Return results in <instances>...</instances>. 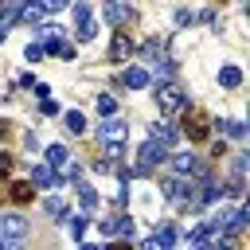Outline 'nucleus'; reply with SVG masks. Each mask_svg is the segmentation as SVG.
Returning <instances> with one entry per match:
<instances>
[{"label": "nucleus", "instance_id": "obj_3", "mask_svg": "<svg viewBox=\"0 0 250 250\" xmlns=\"http://www.w3.org/2000/svg\"><path fill=\"white\" fill-rule=\"evenodd\" d=\"M27 219L23 215H0V242H20L27 234Z\"/></svg>", "mask_w": 250, "mask_h": 250}, {"label": "nucleus", "instance_id": "obj_6", "mask_svg": "<svg viewBox=\"0 0 250 250\" xmlns=\"http://www.w3.org/2000/svg\"><path fill=\"white\" fill-rule=\"evenodd\" d=\"M102 137L109 141V148H117V145H125L129 125H125V121H105V125H102Z\"/></svg>", "mask_w": 250, "mask_h": 250}, {"label": "nucleus", "instance_id": "obj_16", "mask_svg": "<svg viewBox=\"0 0 250 250\" xmlns=\"http://www.w3.org/2000/svg\"><path fill=\"white\" fill-rule=\"evenodd\" d=\"M20 20H23V23H35V20H43V4H27V8H20Z\"/></svg>", "mask_w": 250, "mask_h": 250}, {"label": "nucleus", "instance_id": "obj_18", "mask_svg": "<svg viewBox=\"0 0 250 250\" xmlns=\"http://www.w3.org/2000/svg\"><path fill=\"white\" fill-rule=\"evenodd\" d=\"M98 109H102V113H113V109H117V98L102 94V98H98Z\"/></svg>", "mask_w": 250, "mask_h": 250}, {"label": "nucleus", "instance_id": "obj_17", "mask_svg": "<svg viewBox=\"0 0 250 250\" xmlns=\"http://www.w3.org/2000/svg\"><path fill=\"white\" fill-rule=\"evenodd\" d=\"M66 129H70V133H82V129H86V117H82L78 109H70V113H66Z\"/></svg>", "mask_w": 250, "mask_h": 250}, {"label": "nucleus", "instance_id": "obj_2", "mask_svg": "<svg viewBox=\"0 0 250 250\" xmlns=\"http://www.w3.org/2000/svg\"><path fill=\"white\" fill-rule=\"evenodd\" d=\"M156 105H160V113H180L184 109V90L176 82H160L156 86Z\"/></svg>", "mask_w": 250, "mask_h": 250}, {"label": "nucleus", "instance_id": "obj_1", "mask_svg": "<svg viewBox=\"0 0 250 250\" xmlns=\"http://www.w3.org/2000/svg\"><path fill=\"white\" fill-rule=\"evenodd\" d=\"M180 129L191 145H203V141H211V113L199 109V105H184L180 109Z\"/></svg>", "mask_w": 250, "mask_h": 250}, {"label": "nucleus", "instance_id": "obj_9", "mask_svg": "<svg viewBox=\"0 0 250 250\" xmlns=\"http://www.w3.org/2000/svg\"><path fill=\"white\" fill-rule=\"evenodd\" d=\"M102 230H105V234H125V238H129L133 223H129V215H113V219H105V223H102Z\"/></svg>", "mask_w": 250, "mask_h": 250}, {"label": "nucleus", "instance_id": "obj_22", "mask_svg": "<svg viewBox=\"0 0 250 250\" xmlns=\"http://www.w3.org/2000/svg\"><path fill=\"white\" fill-rule=\"evenodd\" d=\"M8 172H12V156H8V152H0V180H4Z\"/></svg>", "mask_w": 250, "mask_h": 250}, {"label": "nucleus", "instance_id": "obj_14", "mask_svg": "<svg viewBox=\"0 0 250 250\" xmlns=\"http://www.w3.org/2000/svg\"><path fill=\"white\" fill-rule=\"evenodd\" d=\"M219 82H223L227 90H234V86H242V70H238V66H223V70H219Z\"/></svg>", "mask_w": 250, "mask_h": 250}, {"label": "nucleus", "instance_id": "obj_8", "mask_svg": "<svg viewBox=\"0 0 250 250\" xmlns=\"http://www.w3.org/2000/svg\"><path fill=\"white\" fill-rule=\"evenodd\" d=\"M129 55H133V39H129L125 31H117V35H113V47H109V59L121 62V59H129Z\"/></svg>", "mask_w": 250, "mask_h": 250}, {"label": "nucleus", "instance_id": "obj_11", "mask_svg": "<svg viewBox=\"0 0 250 250\" xmlns=\"http://www.w3.org/2000/svg\"><path fill=\"white\" fill-rule=\"evenodd\" d=\"M148 141H152V145H160V148H168V145L176 141V129H172V125H152Z\"/></svg>", "mask_w": 250, "mask_h": 250}, {"label": "nucleus", "instance_id": "obj_26", "mask_svg": "<svg viewBox=\"0 0 250 250\" xmlns=\"http://www.w3.org/2000/svg\"><path fill=\"white\" fill-rule=\"evenodd\" d=\"M16 246H20V242H0V250H16Z\"/></svg>", "mask_w": 250, "mask_h": 250}, {"label": "nucleus", "instance_id": "obj_10", "mask_svg": "<svg viewBox=\"0 0 250 250\" xmlns=\"http://www.w3.org/2000/svg\"><path fill=\"white\" fill-rule=\"evenodd\" d=\"M148 82H152V78H148V70H145V66H129V70H125V86H133V90H145Z\"/></svg>", "mask_w": 250, "mask_h": 250}, {"label": "nucleus", "instance_id": "obj_20", "mask_svg": "<svg viewBox=\"0 0 250 250\" xmlns=\"http://www.w3.org/2000/svg\"><path fill=\"white\" fill-rule=\"evenodd\" d=\"M39 59H43V43H31L27 47V62H39Z\"/></svg>", "mask_w": 250, "mask_h": 250}, {"label": "nucleus", "instance_id": "obj_13", "mask_svg": "<svg viewBox=\"0 0 250 250\" xmlns=\"http://www.w3.org/2000/svg\"><path fill=\"white\" fill-rule=\"evenodd\" d=\"M43 51H51V55H59V59H74V43H66V39H47V47Z\"/></svg>", "mask_w": 250, "mask_h": 250}, {"label": "nucleus", "instance_id": "obj_4", "mask_svg": "<svg viewBox=\"0 0 250 250\" xmlns=\"http://www.w3.org/2000/svg\"><path fill=\"white\" fill-rule=\"evenodd\" d=\"M47 168H51V172H66V176L78 172L74 160H70V152H66L62 145H51V148H47Z\"/></svg>", "mask_w": 250, "mask_h": 250}, {"label": "nucleus", "instance_id": "obj_15", "mask_svg": "<svg viewBox=\"0 0 250 250\" xmlns=\"http://www.w3.org/2000/svg\"><path fill=\"white\" fill-rule=\"evenodd\" d=\"M51 180H55V172H51L47 164H35V168H31V180H27V184H39V188H47Z\"/></svg>", "mask_w": 250, "mask_h": 250}, {"label": "nucleus", "instance_id": "obj_23", "mask_svg": "<svg viewBox=\"0 0 250 250\" xmlns=\"http://www.w3.org/2000/svg\"><path fill=\"white\" fill-rule=\"evenodd\" d=\"M70 230H74V234H82V230H86V219H82V215H74V219H70Z\"/></svg>", "mask_w": 250, "mask_h": 250}, {"label": "nucleus", "instance_id": "obj_12", "mask_svg": "<svg viewBox=\"0 0 250 250\" xmlns=\"http://www.w3.org/2000/svg\"><path fill=\"white\" fill-rule=\"evenodd\" d=\"M105 16H109L121 31H125V23H133V8H121V4H109V8H105Z\"/></svg>", "mask_w": 250, "mask_h": 250}, {"label": "nucleus", "instance_id": "obj_7", "mask_svg": "<svg viewBox=\"0 0 250 250\" xmlns=\"http://www.w3.org/2000/svg\"><path fill=\"white\" fill-rule=\"evenodd\" d=\"M8 199L20 203V207H27V203L35 199V188H31L27 180H16V184H8Z\"/></svg>", "mask_w": 250, "mask_h": 250}, {"label": "nucleus", "instance_id": "obj_19", "mask_svg": "<svg viewBox=\"0 0 250 250\" xmlns=\"http://www.w3.org/2000/svg\"><path fill=\"white\" fill-rule=\"evenodd\" d=\"M47 211H51V215H62V211H66V203H62L59 195H51V199H47Z\"/></svg>", "mask_w": 250, "mask_h": 250}, {"label": "nucleus", "instance_id": "obj_5", "mask_svg": "<svg viewBox=\"0 0 250 250\" xmlns=\"http://www.w3.org/2000/svg\"><path fill=\"white\" fill-rule=\"evenodd\" d=\"M160 160H164V148L148 141V145L141 148V160H137V168H133V172H137V176H148V172H152V164H160Z\"/></svg>", "mask_w": 250, "mask_h": 250}, {"label": "nucleus", "instance_id": "obj_27", "mask_svg": "<svg viewBox=\"0 0 250 250\" xmlns=\"http://www.w3.org/2000/svg\"><path fill=\"white\" fill-rule=\"evenodd\" d=\"M4 195H8V184H4V180H0V199H4Z\"/></svg>", "mask_w": 250, "mask_h": 250}, {"label": "nucleus", "instance_id": "obj_25", "mask_svg": "<svg viewBox=\"0 0 250 250\" xmlns=\"http://www.w3.org/2000/svg\"><path fill=\"white\" fill-rule=\"evenodd\" d=\"M105 250H137V246H129V238H121V242H109Z\"/></svg>", "mask_w": 250, "mask_h": 250}, {"label": "nucleus", "instance_id": "obj_24", "mask_svg": "<svg viewBox=\"0 0 250 250\" xmlns=\"http://www.w3.org/2000/svg\"><path fill=\"white\" fill-rule=\"evenodd\" d=\"M82 203H86V207H94V203H98V195H94L90 188H82Z\"/></svg>", "mask_w": 250, "mask_h": 250}, {"label": "nucleus", "instance_id": "obj_21", "mask_svg": "<svg viewBox=\"0 0 250 250\" xmlns=\"http://www.w3.org/2000/svg\"><path fill=\"white\" fill-rule=\"evenodd\" d=\"M223 129H227V133H230V137H242V133H246V129H242V125H238V121H223Z\"/></svg>", "mask_w": 250, "mask_h": 250}]
</instances>
